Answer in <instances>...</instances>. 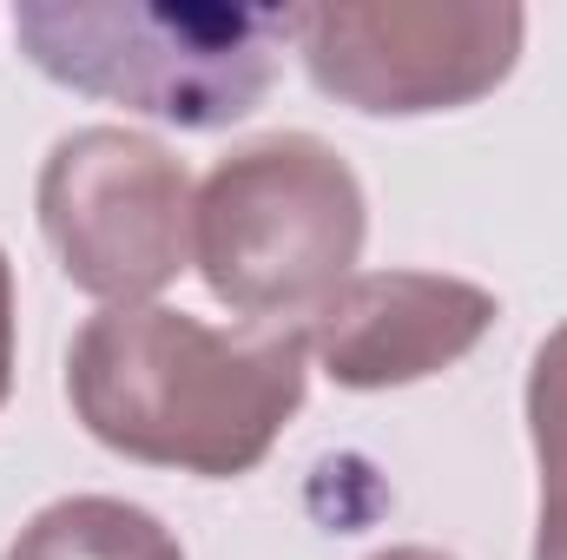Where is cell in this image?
I'll use <instances>...</instances> for the list:
<instances>
[{
	"label": "cell",
	"instance_id": "6da1fadb",
	"mask_svg": "<svg viewBox=\"0 0 567 560\" xmlns=\"http://www.w3.org/2000/svg\"><path fill=\"white\" fill-rule=\"evenodd\" d=\"M303 330L231 336L172 303H120L73 336L66 403L100 448L126 462L238 481L303 409Z\"/></svg>",
	"mask_w": 567,
	"mask_h": 560
},
{
	"label": "cell",
	"instance_id": "7a4b0ae2",
	"mask_svg": "<svg viewBox=\"0 0 567 560\" xmlns=\"http://www.w3.org/2000/svg\"><path fill=\"white\" fill-rule=\"evenodd\" d=\"M20 53L66 93L225 133L251 120L278 80L290 7L225 0H20Z\"/></svg>",
	"mask_w": 567,
	"mask_h": 560
},
{
	"label": "cell",
	"instance_id": "3957f363",
	"mask_svg": "<svg viewBox=\"0 0 567 560\" xmlns=\"http://www.w3.org/2000/svg\"><path fill=\"white\" fill-rule=\"evenodd\" d=\"M370 205L350 158L317 133H271L225 152L192 198V265L205 290L251 317H317L357 278Z\"/></svg>",
	"mask_w": 567,
	"mask_h": 560
},
{
	"label": "cell",
	"instance_id": "277c9868",
	"mask_svg": "<svg viewBox=\"0 0 567 560\" xmlns=\"http://www.w3.org/2000/svg\"><path fill=\"white\" fill-rule=\"evenodd\" d=\"M528 40L515 0H303L290 46L323 100L370 120H423L488 100Z\"/></svg>",
	"mask_w": 567,
	"mask_h": 560
},
{
	"label": "cell",
	"instance_id": "5b68a950",
	"mask_svg": "<svg viewBox=\"0 0 567 560\" xmlns=\"http://www.w3.org/2000/svg\"><path fill=\"white\" fill-rule=\"evenodd\" d=\"M33 211L66 283L106 310L152 303L192 265V178L133 126L66 133L40 165Z\"/></svg>",
	"mask_w": 567,
	"mask_h": 560
},
{
	"label": "cell",
	"instance_id": "8992f818",
	"mask_svg": "<svg viewBox=\"0 0 567 560\" xmlns=\"http://www.w3.org/2000/svg\"><path fill=\"white\" fill-rule=\"evenodd\" d=\"M495 317V290L449 271H357L303 323V350L343 390H403L455 370Z\"/></svg>",
	"mask_w": 567,
	"mask_h": 560
},
{
	"label": "cell",
	"instance_id": "52a82bcc",
	"mask_svg": "<svg viewBox=\"0 0 567 560\" xmlns=\"http://www.w3.org/2000/svg\"><path fill=\"white\" fill-rule=\"evenodd\" d=\"M0 560H185L178 535L120 495H66L40 508Z\"/></svg>",
	"mask_w": 567,
	"mask_h": 560
},
{
	"label": "cell",
	"instance_id": "ba28073f",
	"mask_svg": "<svg viewBox=\"0 0 567 560\" xmlns=\"http://www.w3.org/2000/svg\"><path fill=\"white\" fill-rule=\"evenodd\" d=\"M528 435L542 462V515L535 560H567V323L542 336L528 363Z\"/></svg>",
	"mask_w": 567,
	"mask_h": 560
},
{
	"label": "cell",
	"instance_id": "9c48e42d",
	"mask_svg": "<svg viewBox=\"0 0 567 560\" xmlns=\"http://www.w3.org/2000/svg\"><path fill=\"white\" fill-rule=\"evenodd\" d=\"M13 396V265L0 251V409Z\"/></svg>",
	"mask_w": 567,
	"mask_h": 560
},
{
	"label": "cell",
	"instance_id": "30bf717a",
	"mask_svg": "<svg viewBox=\"0 0 567 560\" xmlns=\"http://www.w3.org/2000/svg\"><path fill=\"white\" fill-rule=\"evenodd\" d=\"M370 560H455V554H442V548H383Z\"/></svg>",
	"mask_w": 567,
	"mask_h": 560
}]
</instances>
